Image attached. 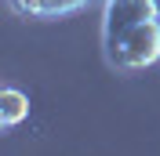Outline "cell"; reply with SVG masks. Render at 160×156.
<instances>
[{"label": "cell", "mask_w": 160, "mask_h": 156, "mask_svg": "<svg viewBox=\"0 0 160 156\" xmlns=\"http://www.w3.org/2000/svg\"><path fill=\"white\" fill-rule=\"evenodd\" d=\"M22 120H29V95L18 87L0 91V131H15Z\"/></svg>", "instance_id": "3"}, {"label": "cell", "mask_w": 160, "mask_h": 156, "mask_svg": "<svg viewBox=\"0 0 160 156\" xmlns=\"http://www.w3.org/2000/svg\"><path fill=\"white\" fill-rule=\"evenodd\" d=\"M102 55L117 73L160 62V0H102Z\"/></svg>", "instance_id": "1"}, {"label": "cell", "mask_w": 160, "mask_h": 156, "mask_svg": "<svg viewBox=\"0 0 160 156\" xmlns=\"http://www.w3.org/2000/svg\"><path fill=\"white\" fill-rule=\"evenodd\" d=\"M4 4L18 18H69V15H80L102 0H4Z\"/></svg>", "instance_id": "2"}]
</instances>
